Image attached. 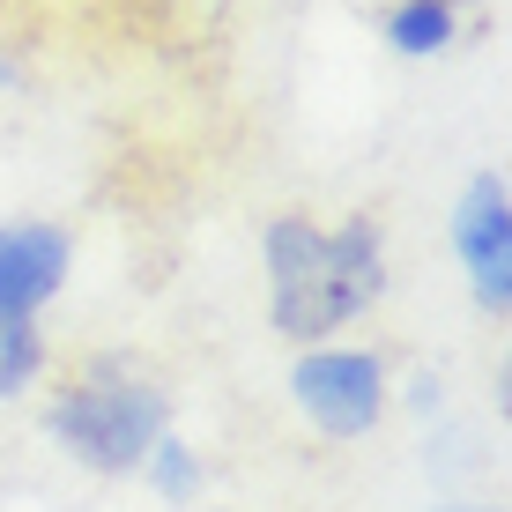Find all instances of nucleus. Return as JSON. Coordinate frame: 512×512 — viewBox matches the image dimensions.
<instances>
[{
	"mask_svg": "<svg viewBox=\"0 0 512 512\" xmlns=\"http://www.w3.org/2000/svg\"><path fill=\"white\" fill-rule=\"evenodd\" d=\"M179 423L171 386L127 349H97L75 372H60L38 401V431L67 468L97 475V483H134L149 446Z\"/></svg>",
	"mask_w": 512,
	"mask_h": 512,
	"instance_id": "obj_1",
	"label": "nucleus"
},
{
	"mask_svg": "<svg viewBox=\"0 0 512 512\" xmlns=\"http://www.w3.org/2000/svg\"><path fill=\"white\" fill-rule=\"evenodd\" d=\"M394 290V260H386V223L372 208H349L342 223H327V245L312 260L305 282H290L282 297H268V327L290 349L334 342L357 320H372Z\"/></svg>",
	"mask_w": 512,
	"mask_h": 512,
	"instance_id": "obj_2",
	"label": "nucleus"
},
{
	"mask_svg": "<svg viewBox=\"0 0 512 512\" xmlns=\"http://www.w3.org/2000/svg\"><path fill=\"white\" fill-rule=\"evenodd\" d=\"M290 394L297 423L327 446H364L386 416H394V364L364 342H312V349H290Z\"/></svg>",
	"mask_w": 512,
	"mask_h": 512,
	"instance_id": "obj_3",
	"label": "nucleus"
},
{
	"mask_svg": "<svg viewBox=\"0 0 512 512\" xmlns=\"http://www.w3.org/2000/svg\"><path fill=\"white\" fill-rule=\"evenodd\" d=\"M446 238H453V260H461V282H468L475 312L505 320L512 312V186H505L498 164H483V171L461 179Z\"/></svg>",
	"mask_w": 512,
	"mask_h": 512,
	"instance_id": "obj_4",
	"label": "nucleus"
},
{
	"mask_svg": "<svg viewBox=\"0 0 512 512\" xmlns=\"http://www.w3.org/2000/svg\"><path fill=\"white\" fill-rule=\"evenodd\" d=\"M75 275V231L52 216H8L0 223V312L45 320Z\"/></svg>",
	"mask_w": 512,
	"mask_h": 512,
	"instance_id": "obj_5",
	"label": "nucleus"
},
{
	"mask_svg": "<svg viewBox=\"0 0 512 512\" xmlns=\"http://www.w3.org/2000/svg\"><path fill=\"white\" fill-rule=\"evenodd\" d=\"M461 23L468 15H453L446 0H394L386 23H379V38H386L394 60H438V52L461 45Z\"/></svg>",
	"mask_w": 512,
	"mask_h": 512,
	"instance_id": "obj_6",
	"label": "nucleus"
},
{
	"mask_svg": "<svg viewBox=\"0 0 512 512\" xmlns=\"http://www.w3.org/2000/svg\"><path fill=\"white\" fill-rule=\"evenodd\" d=\"M141 483H149V498L156 505H171V512H193L201 505V490H208V461H201V446L171 423L164 438L149 446V461H141Z\"/></svg>",
	"mask_w": 512,
	"mask_h": 512,
	"instance_id": "obj_7",
	"label": "nucleus"
},
{
	"mask_svg": "<svg viewBox=\"0 0 512 512\" xmlns=\"http://www.w3.org/2000/svg\"><path fill=\"white\" fill-rule=\"evenodd\" d=\"M45 379H52V342H45V320H15V312H0V409L30 401Z\"/></svg>",
	"mask_w": 512,
	"mask_h": 512,
	"instance_id": "obj_8",
	"label": "nucleus"
},
{
	"mask_svg": "<svg viewBox=\"0 0 512 512\" xmlns=\"http://www.w3.org/2000/svg\"><path fill=\"white\" fill-rule=\"evenodd\" d=\"M394 409H409V416H446V372L416 364L409 379H394Z\"/></svg>",
	"mask_w": 512,
	"mask_h": 512,
	"instance_id": "obj_9",
	"label": "nucleus"
},
{
	"mask_svg": "<svg viewBox=\"0 0 512 512\" xmlns=\"http://www.w3.org/2000/svg\"><path fill=\"white\" fill-rule=\"evenodd\" d=\"M0 90H23V52L0 45Z\"/></svg>",
	"mask_w": 512,
	"mask_h": 512,
	"instance_id": "obj_10",
	"label": "nucleus"
},
{
	"mask_svg": "<svg viewBox=\"0 0 512 512\" xmlns=\"http://www.w3.org/2000/svg\"><path fill=\"white\" fill-rule=\"evenodd\" d=\"M431 512H498V505H431Z\"/></svg>",
	"mask_w": 512,
	"mask_h": 512,
	"instance_id": "obj_11",
	"label": "nucleus"
},
{
	"mask_svg": "<svg viewBox=\"0 0 512 512\" xmlns=\"http://www.w3.org/2000/svg\"><path fill=\"white\" fill-rule=\"evenodd\" d=\"M446 8H453V15H468V8H483V0H446Z\"/></svg>",
	"mask_w": 512,
	"mask_h": 512,
	"instance_id": "obj_12",
	"label": "nucleus"
},
{
	"mask_svg": "<svg viewBox=\"0 0 512 512\" xmlns=\"http://www.w3.org/2000/svg\"><path fill=\"white\" fill-rule=\"evenodd\" d=\"M193 512H223V505H193Z\"/></svg>",
	"mask_w": 512,
	"mask_h": 512,
	"instance_id": "obj_13",
	"label": "nucleus"
}]
</instances>
